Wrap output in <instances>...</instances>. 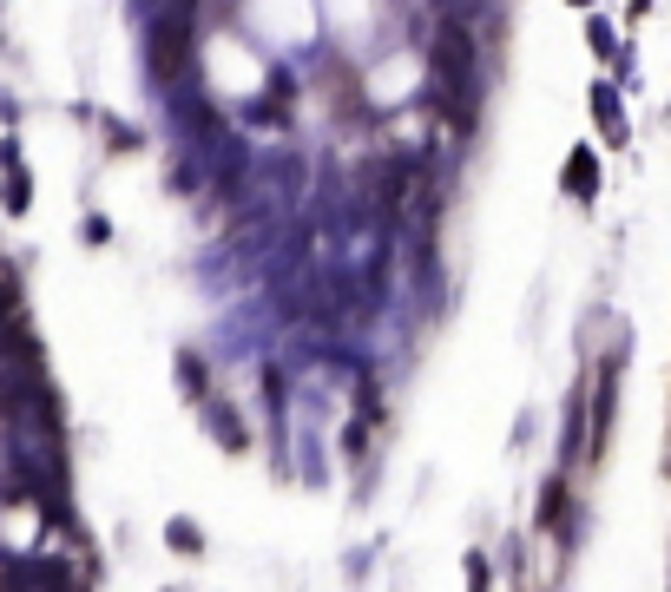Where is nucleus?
Instances as JSON below:
<instances>
[{
    "instance_id": "4",
    "label": "nucleus",
    "mask_w": 671,
    "mask_h": 592,
    "mask_svg": "<svg viewBox=\"0 0 671 592\" xmlns=\"http://www.w3.org/2000/svg\"><path fill=\"white\" fill-rule=\"evenodd\" d=\"M586 47H593L599 60H612V53H619V27H612L606 14H586Z\"/></svg>"
},
{
    "instance_id": "3",
    "label": "nucleus",
    "mask_w": 671,
    "mask_h": 592,
    "mask_svg": "<svg viewBox=\"0 0 671 592\" xmlns=\"http://www.w3.org/2000/svg\"><path fill=\"white\" fill-rule=\"evenodd\" d=\"M204 415H211V428H218V448H224V454H244V448H250V441H244V421H237L231 408H218V402H211Z\"/></svg>"
},
{
    "instance_id": "5",
    "label": "nucleus",
    "mask_w": 671,
    "mask_h": 592,
    "mask_svg": "<svg viewBox=\"0 0 671 592\" xmlns=\"http://www.w3.org/2000/svg\"><path fill=\"white\" fill-rule=\"evenodd\" d=\"M165 540H172L178 553H204V533L191 527V520H172V527H165Z\"/></svg>"
},
{
    "instance_id": "2",
    "label": "nucleus",
    "mask_w": 671,
    "mask_h": 592,
    "mask_svg": "<svg viewBox=\"0 0 671 592\" xmlns=\"http://www.w3.org/2000/svg\"><path fill=\"white\" fill-rule=\"evenodd\" d=\"M593 112H599V125H606V145L632 139V125H625V112H619V86H612V79H599V86H593Z\"/></svg>"
},
{
    "instance_id": "1",
    "label": "nucleus",
    "mask_w": 671,
    "mask_h": 592,
    "mask_svg": "<svg viewBox=\"0 0 671 592\" xmlns=\"http://www.w3.org/2000/svg\"><path fill=\"white\" fill-rule=\"evenodd\" d=\"M560 191L573 204H593L599 198V152H593V145H573V152L560 158Z\"/></svg>"
},
{
    "instance_id": "6",
    "label": "nucleus",
    "mask_w": 671,
    "mask_h": 592,
    "mask_svg": "<svg viewBox=\"0 0 671 592\" xmlns=\"http://www.w3.org/2000/svg\"><path fill=\"white\" fill-rule=\"evenodd\" d=\"M579 7H593V0H579Z\"/></svg>"
}]
</instances>
